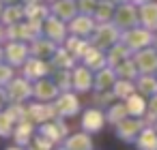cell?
I'll return each mask as SVG.
<instances>
[{"label": "cell", "mask_w": 157, "mask_h": 150, "mask_svg": "<svg viewBox=\"0 0 157 150\" xmlns=\"http://www.w3.org/2000/svg\"><path fill=\"white\" fill-rule=\"evenodd\" d=\"M5 92H7V99L11 103H24L33 97V84L26 77H17V79H11L7 84Z\"/></svg>", "instance_id": "6da1fadb"}, {"label": "cell", "mask_w": 157, "mask_h": 150, "mask_svg": "<svg viewBox=\"0 0 157 150\" xmlns=\"http://www.w3.org/2000/svg\"><path fill=\"white\" fill-rule=\"evenodd\" d=\"M144 126H146V120L142 118H125L123 122L116 124V137L123 139L125 144H133Z\"/></svg>", "instance_id": "7a4b0ae2"}, {"label": "cell", "mask_w": 157, "mask_h": 150, "mask_svg": "<svg viewBox=\"0 0 157 150\" xmlns=\"http://www.w3.org/2000/svg\"><path fill=\"white\" fill-rule=\"evenodd\" d=\"M54 105V112L58 118H67V116H73L80 112V99L71 92H60L56 97V101H52Z\"/></svg>", "instance_id": "3957f363"}, {"label": "cell", "mask_w": 157, "mask_h": 150, "mask_svg": "<svg viewBox=\"0 0 157 150\" xmlns=\"http://www.w3.org/2000/svg\"><path fill=\"white\" fill-rule=\"evenodd\" d=\"M60 94V90H58V86L52 82V79H37L35 84H33V97L39 101V103H52V101H56V97Z\"/></svg>", "instance_id": "277c9868"}, {"label": "cell", "mask_w": 157, "mask_h": 150, "mask_svg": "<svg viewBox=\"0 0 157 150\" xmlns=\"http://www.w3.org/2000/svg\"><path fill=\"white\" fill-rule=\"evenodd\" d=\"M26 109H28V120L35 124V122H39V124H45V122H50V120H56L58 116H56V112H54V105L52 103H30V105H26Z\"/></svg>", "instance_id": "5b68a950"}, {"label": "cell", "mask_w": 157, "mask_h": 150, "mask_svg": "<svg viewBox=\"0 0 157 150\" xmlns=\"http://www.w3.org/2000/svg\"><path fill=\"white\" fill-rule=\"evenodd\" d=\"M131 60H133L138 73H142V75L157 73V52L155 49H140V52H136V56Z\"/></svg>", "instance_id": "8992f818"}, {"label": "cell", "mask_w": 157, "mask_h": 150, "mask_svg": "<svg viewBox=\"0 0 157 150\" xmlns=\"http://www.w3.org/2000/svg\"><path fill=\"white\" fill-rule=\"evenodd\" d=\"M39 133H41L43 137H48L52 144H60V141H65V137L69 135V129H67V124H65L63 118H56V120H50V122L41 124Z\"/></svg>", "instance_id": "52a82bcc"}, {"label": "cell", "mask_w": 157, "mask_h": 150, "mask_svg": "<svg viewBox=\"0 0 157 150\" xmlns=\"http://www.w3.org/2000/svg\"><path fill=\"white\" fill-rule=\"evenodd\" d=\"M95 84V75L88 67H75L71 71V88L75 92H88Z\"/></svg>", "instance_id": "ba28073f"}, {"label": "cell", "mask_w": 157, "mask_h": 150, "mask_svg": "<svg viewBox=\"0 0 157 150\" xmlns=\"http://www.w3.org/2000/svg\"><path fill=\"white\" fill-rule=\"evenodd\" d=\"M22 69H24V77H26L28 82L43 79V77L52 71V67H50L48 62H43L41 58H28V60L22 64Z\"/></svg>", "instance_id": "9c48e42d"}, {"label": "cell", "mask_w": 157, "mask_h": 150, "mask_svg": "<svg viewBox=\"0 0 157 150\" xmlns=\"http://www.w3.org/2000/svg\"><path fill=\"white\" fill-rule=\"evenodd\" d=\"M153 41V35L148 30H131L123 37V45L129 49V52H140L144 49L148 43Z\"/></svg>", "instance_id": "30bf717a"}, {"label": "cell", "mask_w": 157, "mask_h": 150, "mask_svg": "<svg viewBox=\"0 0 157 150\" xmlns=\"http://www.w3.org/2000/svg\"><path fill=\"white\" fill-rule=\"evenodd\" d=\"M105 124V114L97 107L93 109H86L84 112V118H82V129L88 131V133H99Z\"/></svg>", "instance_id": "8fae6325"}, {"label": "cell", "mask_w": 157, "mask_h": 150, "mask_svg": "<svg viewBox=\"0 0 157 150\" xmlns=\"http://www.w3.org/2000/svg\"><path fill=\"white\" fill-rule=\"evenodd\" d=\"M116 82H118L116 71H114L112 67H103L101 71L95 73V84H93V88H97V92H105V90H112Z\"/></svg>", "instance_id": "7c38bea8"}, {"label": "cell", "mask_w": 157, "mask_h": 150, "mask_svg": "<svg viewBox=\"0 0 157 150\" xmlns=\"http://www.w3.org/2000/svg\"><path fill=\"white\" fill-rule=\"evenodd\" d=\"M13 137H15V146L26 148V146L30 144V139L35 137V124H33L30 120H22V122H17L15 129H13Z\"/></svg>", "instance_id": "4fadbf2b"}, {"label": "cell", "mask_w": 157, "mask_h": 150, "mask_svg": "<svg viewBox=\"0 0 157 150\" xmlns=\"http://www.w3.org/2000/svg\"><path fill=\"white\" fill-rule=\"evenodd\" d=\"M5 56H7V62H9L11 67L24 64V62L28 60V47L22 45V43H11V45L7 47Z\"/></svg>", "instance_id": "5bb4252c"}, {"label": "cell", "mask_w": 157, "mask_h": 150, "mask_svg": "<svg viewBox=\"0 0 157 150\" xmlns=\"http://www.w3.org/2000/svg\"><path fill=\"white\" fill-rule=\"evenodd\" d=\"M65 150H93V141L86 133H73V135H67L65 141H63Z\"/></svg>", "instance_id": "9a60e30c"}, {"label": "cell", "mask_w": 157, "mask_h": 150, "mask_svg": "<svg viewBox=\"0 0 157 150\" xmlns=\"http://www.w3.org/2000/svg\"><path fill=\"white\" fill-rule=\"evenodd\" d=\"M133 144L138 150H157V131L153 126H144Z\"/></svg>", "instance_id": "2e32d148"}, {"label": "cell", "mask_w": 157, "mask_h": 150, "mask_svg": "<svg viewBox=\"0 0 157 150\" xmlns=\"http://www.w3.org/2000/svg\"><path fill=\"white\" fill-rule=\"evenodd\" d=\"M82 58H84V67H88L90 71H101L105 67V56L97 47H88Z\"/></svg>", "instance_id": "e0dca14e"}, {"label": "cell", "mask_w": 157, "mask_h": 150, "mask_svg": "<svg viewBox=\"0 0 157 150\" xmlns=\"http://www.w3.org/2000/svg\"><path fill=\"white\" fill-rule=\"evenodd\" d=\"M125 105H127V112H129V116H133V118H142L144 114H146V109H148V103L144 101V97L142 94H131L127 101H125Z\"/></svg>", "instance_id": "ac0fdd59"}, {"label": "cell", "mask_w": 157, "mask_h": 150, "mask_svg": "<svg viewBox=\"0 0 157 150\" xmlns=\"http://www.w3.org/2000/svg\"><path fill=\"white\" fill-rule=\"evenodd\" d=\"M136 92L142 97H155L157 94V77L155 75H140L136 82Z\"/></svg>", "instance_id": "d6986e66"}, {"label": "cell", "mask_w": 157, "mask_h": 150, "mask_svg": "<svg viewBox=\"0 0 157 150\" xmlns=\"http://www.w3.org/2000/svg\"><path fill=\"white\" fill-rule=\"evenodd\" d=\"M125 60H129V49L121 43V45H114L112 49H110V54H108V58H105V62H108V67H112V69H116L121 62H125Z\"/></svg>", "instance_id": "ffe728a7"}, {"label": "cell", "mask_w": 157, "mask_h": 150, "mask_svg": "<svg viewBox=\"0 0 157 150\" xmlns=\"http://www.w3.org/2000/svg\"><path fill=\"white\" fill-rule=\"evenodd\" d=\"M125 118H129V112H127V105L125 103H112L108 114H105V120L112 122V124H118L123 122Z\"/></svg>", "instance_id": "44dd1931"}, {"label": "cell", "mask_w": 157, "mask_h": 150, "mask_svg": "<svg viewBox=\"0 0 157 150\" xmlns=\"http://www.w3.org/2000/svg\"><path fill=\"white\" fill-rule=\"evenodd\" d=\"M116 77L118 79H125V82H133L140 73H138V69H136V64H133V60H125V62H121L116 69Z\"/></svg>", "instance_id": "7402d4cb"}, {"label": "cell", "mask_w": 157, "mask_h": 150, "mask_svg": "<svg viewBox=\"0 0 157 150\" xmlns=\"http://www.w3.org/2000/svg\"><path fill=\"white\" fill-rule=\"evenodd\" d=\"M116 39H118V32L114 28H101L95 37V45L97 47H110L116 43Z\"/></svg>", "instance_id": "603a6c76"}, {"label": "cell", "mask_w": 157, "mask_h": 150, "mask_svg": "<svg viewBox=\"0 0 157 150\" xmlns=\"http://www.w3.org/2000/svg\"><path fill=\"white\" fill-rule=\"evenodd\" d=\"M112 92H114V97H116V99H123V101H127L131 94H136V84H133V82L118 79V82L114 84Z\"/></svg>", "instance_id": "cb8c5ba5"}, {"label": "cell", "mask_w": 157, "mask_h": 150, "mask_svg": "<svg viewBox=\"0 0 157 150\" xmlns=\"http://www.w3.org/2000/svg\"><path fill=\"white\" fill-rule=\"evenodd\" d=\"M45 32H48V39H50L52 43H58V41L65 39V28H63V24H60L58 20H48Z\"/></svg>", "instance_id": "d4e9b609"}, {"label": "cell", "mask_w": 157, "mask_h": 150, "mask_svg": "<svg viewBox=\"0 0 157 150\" xmlns=\"http://www.w3.org/2000/svg\"><path fill=\"white\" fill-rule=\"evenodd\" d=\"M52 62H54V67H58V69H63V71H73V69H71V67H73V56H71L67 49L54 52Z\"/></svg>", "instance_id": "484cf974"}, {"label": "cell", "mask_w": 157, "mask_h": 150, "mask_svg": "<svg viewBox=\"0 0 157 150\" xmlns=\"http://www.w3.org/2000/svg\"><path fill=\"white\" fill-rule=\"evenodd\" d=\"M54 43L50 41V39H45V41H35L33 43V58H41V56H48V54H52L54 56Z\"/></svg>", "instance_id": "4316f807"}, {"label": "cell", "mask_w": 157, "mask_h": 150, "mask_svg": "<svg viewBox=\"0 0 157 150\" xmlns=\"http://www.w3.org/2000/svg\"><path fill=\"white\" fill-rule=\"evenodd\" d=\"M52 82L58 86V90L69 92V88H71V71H63V69L54 71V79Z\"/></svg>", "instance_id": "83f0119b"}, {"label": "cell", "mask_w": 157, "mask_h": 150, "mask_svg": "<svg viewBox=\"0 0 157 150\" xmlns=\"http://www.w3.org/2000/svg\"><path fill=\"white\" fill-rule=\"evenodd\" d=\"M140 17H142V22H144L146 28H155L157 26V5H146L142 9Z\"/></svg>", "instance_id": "f1b7e54d"}, {"label": "cell", "mask_w": 157, "mask_h": 150, "mask_svg": "<svg viewBox=\"0 0 157 150\" xmlns=\"http://www.w3.org/2000/svg\"><path fill=\"white\" fill-rule=\"evenodd\" d=\"M71 30H73L78 37H84V35H88V32L93 30V22H90L88 17H75L73 24H71Z\"/></svg>", "instance_id": "f546056e"}, {"label": "cell", "mask_w": 157, "mask_h": 150, "mask_svg": "<svg viewBox=\"0 0 157 150\" xmlns=\"http://www.w3.org/2000/svg\"><path fill=\"white\" fill-rule=\"evenodd\" d=\"M52 141L48 139V137H43L41 133L39 135H35L33 139H30V144L26 146V150H52Z\"/></svg>", "instance_id": "4dcf8cb0"}, {"label": "cell", "mask_w": 157, "mask_h": 150, "mask_svg": "<svg viewBox=\"0 0 157 150\" xmlns=\"http://www.w3.org/2000/svg\"><path fill=\"white\" fill-rule=\"evenodd\" d=\"M13 129H15V122L9 118V114L7 112H0V137L13 135Z\"/></svg>", "instance_id": "1f68e13d"}, {"label": "cell", "mask_w": 157, "mask_h": 150, "mask_svg": "<svg viewBox=\"0 0 157 150\" xmlns=\"http://www.w3.org/2000/svg\"><path fill=\"white\" fill-rule=\"evenodd\" d=\"M73 13H75V5L71 2V0H60V2L56 5V15H58V17L69 20Z\"/></svg>", "instance_id": "d6a6232c"}, {"label": "cell", "mask_w": 157, "mask_h": 150, "mask_svg": "<svg viewBox=\"0 0 157 150\" xmlns=\"http://www.w3.org/2000/svg\"><path fill=\"white\" fill-rule=\"evenodd\" d=\"M118 24L121 26H131L133 22H136V15H133V9H129V7H125V9H121L118 11Z\"/></svg>", "instance_id": "836d02e7"}, {"label": "cell", "mask_w": 157, "mask_h": 150, "mask_svg": "<svg viewBox=\"0 0 157 150\" xmlns=\"http://www.w3.org/2000/svg\"><path fill=\"white\" fill-rule=\"evenodd\" d=\"M116 97H114V92L112 90H105V92H95V103L97 105H112V101H114Z\"/></svg>", "instance_id": "e575fe53"}, {"label": "cell", "mask_w": 157, "mask_h": 150, "mask_svg": "<svg viewBox=\"0 0 157 150\" xmlns=\"http://www.w3.org/2000/svg\"><path fill=\"white\" fill-rule=\"evenodd\" d=\"M148 118H146V124H153V122H157V94L155 97H151V101H148Z\"/></svg>", "instance_id": "d590c367"}, {"label": "cell", "mask_w": 157, "mask_h": 150, "mask_svg": "<svg viewBox=\"0 0 157 150\" xmlns=\"http://www.w3.org/2000/svg\"><path fill=\"white\" fill-rule=\"evenodd\" d=\"M11 79H13V67L0 64V86H2V84H9Z\"/></svg>", "instance_id": "8d00e7d4"}, {"label": "cell", "mask_w": 157, "mask_h": 150, "mask_svg": "<svg viewBox=\"0 0 157 150\" xmlns=\"http://www.w3.org/2000/svg\"><path fill=\"white\" fill-rule=\"evenodd\" d=\"M20 15H22V9H15V7H13V9L7 11L5 20H7V22H15V20H20Z\"/></svg>", "instance_id": "74e56055"}, {"label": "cell", "mask_w": 157, "mask_h": 150, "mask_svg": "<svg viewBox=\"0 0 157 150\" xmlns=\"http://www.w3.org/2000/svg\"><path fill=\"white\" fill-rule=\"evenodd\" d=\"M110 13H112V9H110V7H105V5H101V7H99V17H101V20H103V17L108 20V17H110Z\"/></svg>", "instance_id": "f35d334b"}, {"label": "cell", "mask_w": 157, "mask_h": 150, "mask_svg": "<svg viewBox=\"0 0 157 150\" xmlns=\"http://www.w3.org/2000/svg\"><path fill=\"white\" fill-rule=\"evenodd\" d=\"M7 101H9V99H7V92H5V88H0V112H2V107L7 105Z\"/></svg>", "instance_id": "ab89813d"}, {"label": "cell", "mask_w": 157, "mask_h": 150, "mask_svg": "<svg viewBox=\"0 0 157 150\" xmlns=\"http://www.w3.org/2000/svg\"><path fill=\"white\" fill-rule=\"evenodd\" d=\"M7 150H26V148H22V146H11V148H7Z\"/></svg>", "instance_id": "60d3db41"}, {"label": "cell", "mask_w": 157, "mask_h": 150, "mask_svg": "<svg viewBox=\"0 0 157 150\" xmlns=\"http://www.w3.org/2000/svg\"><path fill=\"white\" fill-rule=\"evenodd\" d=\"M0 60H2V52H0Z\"/></svg>", "instance_id": "b9f144b4"}, {"label": "cell", "mask_w": 157, "mask_h": 150, "mask_svg": "<svg viewBox=\"0 0 157 150\" xmlns=\"http://www.w3.org/2000/svg\"><path fill=\"white\" fill-rule=\"evenodd\" d=\"M60 150H65V148H60Z\"/></svg>", "instance_id": "7bdbcfd3"}]
</instances>
